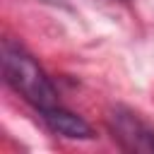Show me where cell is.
Here are the masks:
<instances>
[{
    "label": "cell",
    "mask_w": 154,
    "mask_h": 154,
    "mask_svg": "<svg viewBox=\"0 0 154 154\" xmlns=\"http://www.w3.org/2000/svg\"><path fill=\"white\" fill-rule=\"evenodd\" d=\"M41 118H43V123L53 132H58L63 137H70V140H91L94 137L91 125L84 118H79L77 113L63 108L60 103L58 106H51V108H43L41 111Z\"/></svg>",
    "instance_id": "3957f363"
},
{
    "label": "cell",
    "mask_w": 154,
    "mask_h": 154,
    "mask_svg": "<svg viewBox=\"0 0 154 154\" xmlns=\"http://www.w3.org/2000/svg\"><path fill=\"white\" fill-rule=\"evenodd\" d=\"M108 128L113 140L128 152H154V128H149L137 113L128 108H116L108 116Z\"/></svg>",
    "instance_id": "7a4b0ae2"
},
{
    "label": "cell",
    "mask_w": 154,
    "mask_h": 154,
    "mask_svg": "<svg viewBox=\"0 0 154 154\" xmlns=\"http://www.w3.org/2000/svg\"><path fill=\"white\" fill-rule=\"evenodd\" d=\"M2 72L7 84L38 111L58 106V91L48 79V75L26 51H22L10 41L2 43Z\"/></svg>",
    "instance_id": "6da1fadb"
}]
</instances>
